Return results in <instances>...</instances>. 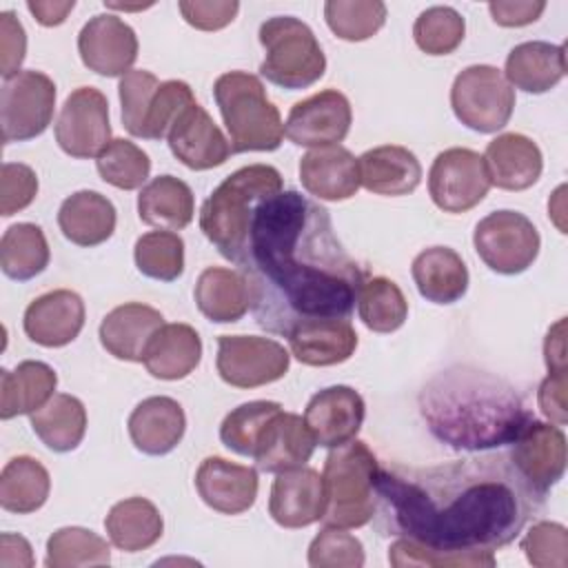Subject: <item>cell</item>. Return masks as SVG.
<instances>
[{
    "label": "cell",
    "instance_id": "obj_24",
    "mask_svg": "<svg viewBox=\"0 0 568 568\" xmlns=\"http://www.w3.org/2000/svg\"><path fill=\"white\" fill-rule=\"evenodd\" d=\"M286 337L293 357L306 366L342 364L357 348V333L351 320L342 317H317L300 322L288 331Z\"/></svg>",
    "mask_w": 568,
    "mask_h": 568
},
{
    "label": "cell",
    "instance_id": "obj_17",
    "mask_svg": "<svg viewBox=\"0 0 568 568\" xmlns=\"http://www.w3.org/2000/svg\"><path fill=\"white\" fill-rule=\"evenodd\" d=\"M82 64L104 78H122L138 60L135 31L113 13L93 16L78 33Z\"/></svg>",
    "mask_w": 568,
    "mask_h": 568
},
{
    "label": "cell",
    "instance_id": "obj_35",
    "mask_svg": "<svg viewBox=\"0 0 568 568\" xmlns=\"http://www.w3.org/2000/svg\"><path fill=\"white\" fill-rule=\"evenodd\" d=\"M193 297L200 313L215 324H233L251 308L246 277L224 266L204 268L195 282Z\"/></svg>",
    "mask_w": 568,
    "mask_h": 568
},
{
    "label": "cell",
    "instance_id": "obj_18",
    "mask_svg": "<svg viewBox=\"0 0 568 568\" xmlns=\"http://www.w3.org/2000/svg\"><path fill=\"white\" fill-rule=\"evenodd\" d=\"M366 415L362 395L344 384L315 393L304 410L306 428L322 448H337L357 437Z\"/></svg>",
    "mask_w": 568,
    "mask_h": 568
},
{
    "label": "cell",
    "instance_id": "obj_53",
    "mask_svg": "<svg viewBox=\"0 0 568 568\" xmlns=\"http://www.w3.org/2000/svg\"><path fill=\"white\" fill-rule=\"evenodd\" d=\"M27 55V33L13 11L0 13V73L11 78L20 71Z\"/></svg>",
    "mask_w": 568,
    "mask_h": 568
},
{
    "label": "cell",
    "instance_id": "obj_9",
    "mask_svg": "<svg viewBox=\"0 0 568 568\" xmlns=\"http://www.w3.org/2000/svg\"><path fill=\"white\" fill-rule=\"evenodd\" d=\"M455 118L477 133H497L515 111V89L504 73L490 64L462 69L450 87Z\"/></svg>",
    "mask_w": 568,
    "mask_h": 568
},
{
    "label": "cell",
    "instance_id": "obj_34",
    "mask_svg": "<svg viewBox=\"0 0 568 568\" xmlns=\"http://www.w3.org/2000/svg\"><path fill=\"white\" fill-rule=\"evenodd\" d=\"M55 371L38 359H24L13 371L0 373V419L31 415L42 408L55 393Z\"/></svg>",
    "mask_w": 568,
    "mask_h": 568
},
{
    "label": "cell",
    "instance_id": "obj_2",
    "mask_svg": "<svg viewBox=\"0 0 568 568\" xmlns=\"http://www.w3.org/2000/svg\"><path fill=\"white\" fill-rule=\"evenodd\" d=\"M375 528L439 550L508 546L541 499L508 455L470 457L428 468H382L375 481Z\"/></svg>",
    "mask_w": 568,
    "mask_h": 568
},
{
    "label": "cell",
    "instance_id": "obj_58",
    "mask_svg": "<svg viewBox=\"0 0 568 568\" xmlns=\"http://www.w3.org/2000/svg\"><path fill=\"white\" fill-rule=\"evenodd\" d=\"M75 0H29L27 9L42 27H58L67 20V16L73 11Z\"/></svg>",
    "mask_w": 568,
    "mask_h": 568
},
{
    "label": "cell",
    "instance_id": "obj_10",
    "mask_svg": "<svg viewBox=\"0 0 568 568\" xmlns=\"http://www.w3.org/2000/svg\"><path fill=\"white\" fill-rule=\"evenodd\" d=\"M479 260L499 275H519L539 255L541 237L535 224L519 211H493L481 217L473 233Z\"/></svg>",
    "mask_w": 568,
    "mask_h": 568
},
{
    "label": "cell",
    "instance_id": "obj_7",
    "mask_svg": "<svg viewBox=\"0 0 568 568\" xmlns=\"http://www.w3.org/2000/svg\"><path fill=\"white\" fill-rule=\"evenodd\" d=\"M264 60L260 75L271 84L297 91L315 84L326 71V55L313 29L293 16H273L260 24Z\"/></svg>",
    "mask_w": 568,
    "mask_h": 568
},
{
    "label": "cell",
    "instance_id": "obj_40",
    "mask_svg": "<svg viewBox=\"0 0 568 568\" xmlns=\"http://www.w3.org/2000/svg\"><path fill=\"white\" fill-rule=\"evenodd\" d=\"M51 260L47 237L38 224L18 222L0 240V268L9 280L29 282L40 275Z\"/></svg>",
    "mask_w": 568,
    "mask_h": 568
},
{
    "label": "cell",
    "instance_id": "obj_48",
    "mask_svg": "<svg viewBox=\"0 0 568 568\" xmlns=\"http://www.w3.org/2000/svg\"><path fill=\"white\" fill-rule=\"evenodd\" d=\"M282 410V404L271 399H255L233 408L220 424L222 444L242 457H253L255 442L266 422Z\"/></svg>",
    "mask_w": 568,
    "mask_h": 568
},
{
    "label": "cell",
    "instance_id": "obj_12",
    "mask_svg": "<svg viewBox=\"0 0 568 568\" xmlns=\"http://www.w3.org/2000/svg\"><path fill=\"white\" fill-rule=\"evenodd\" d=\"M490 186L484 155L473 149H446L437 153L428 171V195L444 213L475 209L488 195Z\"/></svg>",
    "mask_w": 568,
    "mask_h": 568
},
{
    "label": "cell",
    "instance_id": "obj_45",
    "mask_svg": "<svg viewBox=\"0 0 568 568\" xmlns=\"http://www.w3.org/2000/svg\"><path fill=\"white\" fill-rule=\"evenodd\" d=\"M328 29L346 42L373 38L386 22V4L379 0H328L324 2Z\"/></svg>",
    "mask_w": 568,
    "mask_h": 568
},
{
    "label": "cell",
    "instance_id": "obj_6",
    "mask_svg": "<svg viewBox=\"0 0 568 568\" xmlns=\"http://www.w3.org/2000/svg\"><path fill=\"white\" fill-rule=\"evenodd\" d=\"M377 475L379 462L362 439L333 448L322 470L326 508L320 521L346 530L368 524L375 513Z\"/></svg>",
    "mask_w": 568,
    "mask_h": 568
},
{
    "label": "cell",
    "instance_id": "obj_37",
    "mask_svg": "<svg viewBox=\"0 0 568 568\" xmlns=\"http://www.w3.org/2000/svg\"><path fill=\"white\" fill-rule=\"evenodd\" d=\"M104 528L109 541L122 552H140L151 548L164 532V521L153 501L129 497L111 506Z\"/></svg>",
    "mask_w": 568,
    "mask_h": 568
},
{
    "label": "cell",
    "instance_id": "obj_36",
    "mask_svg": "<svg viewBox=\"0 0 568 568\" xmlns=\"http://www.w3.org/2000/svg\"><path fill=\"white\" fill-rule=\"evenodd\" d=\"M195 197L191 186L175 175H158L140 189L138 217L160 231H180L191 224Z\"/></svg>",
    "mask_w": 568,
    "mask_h": 568
},
{
    "label": "cell",
    "instance_id": "obj_33",
    "mask_svg": "<svg viewBox=\"0 0 568 568\" xmlns=\"http://www.w3.org/2000/svg\"><path fill=\"white\" fill-rule=\"evenodd\" d=\"M202 359V339L189 324H164L151 337L142 364L146 371L166 382L184 379Z\"/></svg>",
    "mask_w": 568,
    "mask_h": 568
},
{
    "label": "cell",
    "instance_id": "obj_11",
    "mask_svg": "<svg viewBox=\"0 0 568 568\" xmlns=\"http://www.w3.org/2000/svg\"><path fill=\"white\" fill-rule=\"evenodd\" d=\"M55 106L53 80L36 69L18 71L0 89L2 142H27L47 131Z\"/></svg>",
    "mask_w": 568,
    "mask_h": 568
},
{
    "label": "cell",
    "instance_id": "obj_1",
    "mask_svg": "<svg viewBox=\"0 0 568 568\" xmlns=\"http://www.w3.org/2000/svg\"><path fill=\"white\" fill-rule=\"evenodd\" d=\"M237 268L257 326L284 337L306 320H348L366 280L335 235L331 213L293 189L257 204Z\"/></svg>",
    "mask_w": 568,
    "mask_h": 568
},
{
    "label": "cell",
    "instance_id": "obj_47",
    "mask_svg": "<svg viewBox=\"0 0 568 568\" xmlns=\"http://www.w3.org/2000/svg\"><path fill=\"white\" fill-rule=\"evenodd\" d=\"M464 36H466V20L457 9L444 7V4L424 9L413 24L415 44L426 55L453 53L462 44Z\"/></svg>",
    "mask_w": 568,
    "mask_h": 568
},
{
    "label": "cell",
    "instance_id": "obj_38",
    "mask_svg": "<svg viewBox=\"0 0 568 568\" xmlns=\"http://www.w3.org/2000/svg\"><path fill=\"white\" fill-rule=\"evenodd\" d=\"M31 428L53 453L75 450L87 433L84 404L67 393H55L42 408L31 413Z\"/></svg>",
    "mask_w": 568,
    "mask_h": 568
},
{
    "label": "cell",
    "instance_id": "obj_31",
    "mask_svg": "<svg viewBox=\"0 0 568 568\" xmlns=\"http://www.w3.org/2000/svg\"><path fill=\"white\" fill-rule=\"evenodd\" d=\"M115 206L98 191H75L71 193L58 211V226L62 235L75 246H98L106 242L115 231Z\"/></svg>",
    "mask_w": 568,
    "mask_h": 568
},
{
    "label": "cell",
    "instance_id": "obj_4",
    "mask_svg": "<svg viewBox=\"0 0 568 568\" xmlns=\"http://www.w3.org/2000/svg\"><path fill=\"white\" fill-rule=\"evenodd\" d=\"M282 191V175L271 164H248L220 182L200 209V229L222 257L237 264L262 200Z\"/></svg>",
    "mask_w": 568,
    "mask_h": 568
},
{
    "label": "cell",
    "instance_id": "obj_16",
    "mask_svg": "<svg viewBox=\"0 0 568 568\" xmlns=\"http://www.w3.org/2000/svg\"><path fill=\"white\" fill-rule=\"evenodd\" d=\"M351 122L348 98L337 89H324L293 104L284 122V135L297 146L322 149L339 144L348 135Z\"/></svg>",
    "mask_w": 568,
    "mask_h": 568
},
{
    "label": "cell",
    "instance_id": "obj_32",
    "mask_svg": "<svg viewBox=\"0 0 568 568\" xmlns=\"http://www.w3.org/2000/svg\"><path fill=\"white\" fill-rule=\"evenodd\" d=\"M419 295L433 304H455L468 291V268L462 255L448 246H430L417 253L410 266Z\"/></svg>",
    "mask_w": 568,
    "mask_h": 568
},
{
    "label": "cell",
    "instance_id": "obj_21",
    "mask_svg": "<svg viewBox=\"0 0 568 568\" xmlns=\"http://www.w3.org/2000/svg\"><path fill=\"white\" fill-rule=\"evenodd\" d=\"M84 302L75 291L55 288L36 297L24 311V333L44 348L71 344L84 326Z\"/></svg>",
    "mask_w": 568,
    "mask_h": 568
},
{
    "label": "cell",
    "instance_id": "obj_43",
    "mask_svg": "<svg viewBox=\"0 0 568 568\" xmlns=\"http://www.w3.org/2000/svg\"><path fill=\"white\" fill-rule=\"evenodd\" d=\"M393 568H493V550H439L408 537H397L388 548Z\"/></svg>",
    "mask_w": 568,
    "mask_h": 568
},
{
    "label": "cell",
    "instance_id": "obj_14",
    "mask_svg": "<svg viewBox=\"0 0 568 568\" xmlns=\"http://www.w3.org/2000/svg\"><path fill=\"white\" fill-rule=\"evenodd\" d=\"M53 131L58 146L67 155L75 160L98 158L111 142L109 102L104 93L95 87H78L71 91L60 109Z\"/></svg>",
    "mask_w": 568,
    "mask_h": 568
},
{
    "label": "cell",
    "instance_id": "obj_55",
    "mask_svg": "<svg viewBox=\"0 0 568 568\" xmlns=\"http://www.w3.org/2000/svg\"><path fill=\"white\" fill-rule=\"evenodd\" d=\"M546 2L541 0H497V2H488V11L493 16V20L501 27H526L535 20H539V16L544 13Z\"/></svg>",
    "mask_w": 568,
    "mask_h": 568
},
{
    "label": "cell",
    "instance_id": "obj_52",
    "mask_svg": "<svg viewBox=\"0 0 568 568\" xmlns=\"http://www.w3.org/2000/svg\"><path fill=\"white\" fill-rule=\"evenodd\" d=\"M182 18L200 31H217L231 24L240 11L235 0H180Z\"/></svg>",
    "mask_w": 568,
    "mask_h": 568
},
{
    "label": "cell",
    "instance_id": "obj_49",
    "mask_svg": "<svg viewBox=\"0 0 568 568\" xmlns=\"http://www.w3.org/2000/svg\"><path fill=\"white\" fill-rule=\"evenodd\" d=\"M364 561L362 541L346 528L324 526L308 546V566L313 568H362Z\"/></svg>",
    "mask_w": 568,
    "mask_h": 568
},
{
    "label": "cell",
    "instance_id": "obj_28",
    "mask_svg": "<svg viewBox=\"0 0 568 568\" xmlns=\"http://www.w3.org/2000/svg\"><path fill=\"white\" fill-rule=\"evenodd\" d=\"M484 164L490 184L504 191H524L539 180L544 158L528 135L501 133L488 142Z\"/></svg>",
    "mask_w": 568,
    "mask_h": 568
},
{
    "label": "cell",
    "instance_id": "obj_13",
    "mask_svg": "<svg viewBox=\"0 0 568 568\" xmlns=\"http://www.w3.org/2000/svg\"><path fill=\"white\" fill-rule=\"evenodd\" d=\"M288 351L260 335H220L215 366L220 377L235 388H257L282 379L288 371Z\"/></svg>",
    "mask_w": 568,
    "mask_h": 568
},
{
    "label": "cell",
    "instance_id": "obj_42",
    "mask_svg": "<svg viewBox=\"0 0 568 568\" xmlns=\"http://www.w3.org/2000/svg\"><path fill=\"white\" fill-rule=\"evenodd\" d=\"M111 550L104 537L82 526L58 528L47 539L44 566L49 568H80V566H106Z\"/></svg>",
    "mask_w": 568,
    "mask_h": 568
},
{
    "label": "cell",
    "instance_id": "obj_26",
    "mask_svg": "<svg viewBox=\"0 0 568 568\" xmlns=\"http://www.w3.org/2000/svg\"><path fill=\"white\" fill-rule=\"evenodd\" d=\"M133 446L151 457L171 453L184 437L186 415L184 408L166 395L142 399L126 422Z\"/></svg>",
    "mask_w": 568,
    "mask_h": 568
},
{
    "label": "cell",
    "instance_id": "obj_8",
    "mask_svg": "<svg viewBox=\"0 0 568 568\" xmlns=\"http://www.w3.org/2000/svg\"><path fill=\"white\" fill-rule=\"evenodd\" d=\"M118 91L122 124L133 138L142 140H164L180 113L195 102L186 82H160L146 69H133L122 75Z\"/></svg>",
    "mask_w": 568,
    "mask_h": 568
},
{
    "label": "cell",
    "instance_id": "obj_3",
    "mask_svg": "<svg viewBox=\"0 0 568 568\" xmlns=\"http://www.w3.org/2000/svg\"><path fill=\"white\" fill-rule=\"evenodd\" d=\"M428 430L457 450H488L513 444L532 419L519 393L501 377L473 366L437 373L419 393Z\"/></svg>",
    "mask_w": 568,
    "mask_h": 568
},
{
    "label": "cell",
    "instance_id": "obj_29",
    "mask_svg": "<svg viewBox=\"0 0 568 568\" xmlns=\"http://www.w3.org/2000/svg\"><path fill=\"white\" fill-rule=\"evenodd\" d=\"M359 184L377 195H408L422 182L417 155L399 144H384L364 151L357 158Z\"/></svg>",
    "mask_w": 568,
    "mask_h": 568
},
{
    "label": "cell",
    "instance_id": "obj_20",
    "mask_svg": "<svg viewBox=\"0 0 568 568\" xmlns=\"http://www.w3.org/2000/svg\"><path fill=\"white\" fill-rule=\"evenodd\" d=\"M324 508V481L315 468L297 466L277 473L273 479L268 515L282 528H306L322 519Z\"/></svg>",
    "mask_w": 568,
    "mask_h": 568
},
{
    "label": "cell",
    "instance_id": "obj_22",
    "mask_svg": "<svg viewBox=\"0 0 568 568\" xmlns=\"http://www.w3.org/2000/svg\"><path fill=\"white\" fill-rule=\"evenodd\" d=\"M195 488L209 508L222 515H240L255 504L260 481L255 468L213 455L200 464Z\"/></svg>",
    "mask_w": 568,
    "mask_h": 568
},
{
    "label": "cell",
    "instance_id": "obj_23",
    "mask_svg": "<svg viewBox=\"0 0 568 568\" xmlns=\"http://www.w3.org/2000/svg\"><path fill=\"white\" fill-rule=\"evenodd\" d=\"M315 446L304 417L282 408L262 428L255 442L253 462L260 470L277 475L282 470L306 466Z\"/></svg>",
    "mask_w": 568,
    "mask_h": 568
},
{
    "label": "cell",
    "instance_id": "obj_30",
    "mask_svg": "<svg viewBox=\"0 0 568 568\" xmlns=\"http://www.w3.org/2000/svg\"><path fill=\"white\" fill-rule=\"evenodd\" d=\"M501 73L513 89L535 95L546 93L566 75L564 44H550L544 40L521 42L506 55V69Z\"/></svg>",
    "mask_w": 568,
    "mask_h": 568
},
{
    "label": "cell",
    "instance_id": "obj_50",
    "mask_svg": "<svg viewBox=\"0 0 568 568\" xmlns=\"http://www.w3.org/2000/svg\"><path fill=\"white\" fill-rule=\"evenodd\" d=\"M521 550L535 568H564L568 564V530L557 521H537L521 537Z\"/></svg>",
    "mask_w": 568,
    "mask_h": 568
},
{
    "label": "cell",
    "instance_id": "obj_44",
    "mask_svg": "<svg viewBox=\"0 0 568 568\" xmlns=\"http://www.w3.org/2000/svg\"><path fill=\"white\" fill-rule=\"evenodd\" d=\"M133 260L144 277L175 282L184 273V240L175 231H149L138 237Z\"/></svg>",
    "mask_w": 568,
    "mask_h": 568
},
{
    "label": "cell",
    "instance_id": "obj_19",
    "mask_svg": "<svg viewBox=\"0 0 568 568\" xmlns=\"http://www.w3.org/2000/svg\"><path fill=\"white\" fill-rule=\"evenodd\" d=\"M166 142L173 158L193 171L220 166L233 153L226 135L197 102L189 104L180 113L166 135Z\"/></svg>",
    "mask_w": 568,
    "mask_h": 568
},
{
    "label": "cell",
    "instance_id": "obj_25",
    "mask_svg": "<svg viewBox=\"0 0 568 568\" xmlns=\"http://www.w3.org/2000/svg\"><path fill=\"white\" fill-rule=\"evenodd\" d=\"M302 186L326 202H342L359 191V164L357 158L339 146L311 149L300 160Z\"/></svg>",
    "mask_w": 568,
    "mask_h": 568
},
{
    "label": "cell",
    "instance_id": "obj_41",
    "mask_svg": "<svg viewBox=\"0 0 568 568\" xmlns=\"http://www.w3.org/2000/svg\"><path fill=\"white\" fill-rule=\"evenodd\" d=\"M355 304L359 320L373 333H393L408 317V302L402 288L382 275L364 280Z\"/></svg>",
    "mask_w": 568,
    "mask_h": 568
},
{
    "label": "cell",
    "instance_id": "obj_39",
    "mask_svg": "<svg viewBox=\"0 0 568 568\" xmlns=\"http://www.w3.org/2000/svg\"><path fill=\"white\" fill-rule=\"evenodd\" d=\"M49 490V470L36 457L18 455L9 459L0 473V506L7 513H36L44 506Z\"/></svg>",
    "mask_w": 568,
    "mask_h": 568
},
{
    "label": "cell",
    "instance_id": "obj_27",
    "mask_svg": "<svg viewBox=\"0 0 568 568\" xmlns=\"http://www.w3.org/2000/svg\"><path fill=\"white\" fill-rule=\"evenodd\" d=\"M160 326H164V317L158 308L142 302H126L104 315L98 335L102 348L115 359L142 362Z\"/></svg>",
    "mask_w": 568,
    "mask_h": 568
},
{
    "label": "cell",
    "instance_id": "obj_51",
    "mask_svg": "<svg viewBox=\"0 0 568 568\" xmlns=\"http://www.w3.org/2000/svg\"><path fill=\"white\" fill-rule=\"evenodd\" d=\"M38 195V175L22 162H4L0 171V213L4 217L27 209Z\"/></svg>",
    "mask_w": 568,
    "mask_h": 568
},
{
    "label": "cell",
    "instance_id": "obj_54",
    "mask_svg": "<svg viewBox=\"0 0 568 568\" xmlns=\"http://www.w3.org/2000/svg\"><path fill=\"white\" fill-rule=\"evenodd\" d=\"M537 402L541 413L557 426L568 422V377L566 373H548L541 382Z\"/></svg>",
    "mask_w": 568,
    "mask_h": 568
},
{
    "label": "cell",
    "instance_id": "obj_46",
    "mask_svg": "<svg viewBox=\"0 0 568 568\" xmlns=\"http://www.w3.org/2000/svg\"><path fill=\"white\" fill-rule=\"evenodd\" d=\"M95 169L106 184L122 191H133L149 180L151 160L135 142L113 138L95 158Z\"/></svg>",
    "mask_w": 568,
    "mask_h": 568
},
{
    "label": "cell",
    "instance_id": "obj_5",
    "mask_svg": "<svg viewBox=\"0 0 568 568\" xmlns=\"http://www.w3.org/2000/svg\"><path fill=\"white\" fill-rule=\"evenodd\" d=\"M213 98L229 131L233 153L280 149L284 140L282 115L266 98L257 75L246 71L222 73L213 84Z\"/></svg>",
    "mask_w": 568,
    "mask_h": 568
},
{
    "label": "cell",
    "instance_id": "obj_15",
    "mask_svg": "<svg viewBox=\"0 0 568 568\" xmlns=\"http://www.w3.org/2000/svg\"><path fill=\"white\" fill-rule=\"evenodd\" d=\"M508 459L524 484L544 499L566 473V435L557 424L532 417L510 444Z\"/></svg>",
    "mask_w": 568,
    "mask_h": 568
},
{
    "label": "cell",
    "instance_id": "obj_56",
    "mask_svg": "<svg viewBox=\"0 0 568 568\" xmlns=\"http://www.w3.org/2000/svg\"><path fill=\"white\" fill-rule=\"evenodd\" d=\"M36 564L31 544L22 535L2 532L0 535V566L2 568H31Z\"/></svg>",
    "mask_w": 568,
    "mask_h": 568
},
{
    "label": "cell",
    "instance_id": "obj_57",
    "mask_svg": "<svg viewBox=\"0 0 568 568\" xmlns=\"http://www.w3.org/2000/svg\"><path fill=\"white\" fill-rule=\"evenodd\" d=\"M566 320L561 317L544 339V359L548 373H566Z\"/></svg>",
    "mask_w": 568,
    "mask_h": 568
}]
</instances>
